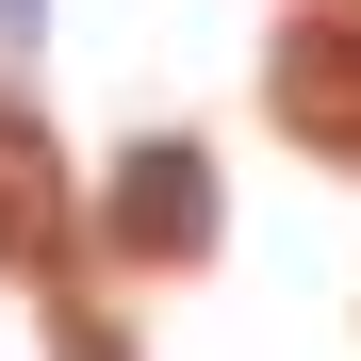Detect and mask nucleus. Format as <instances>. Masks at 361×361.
Wrapping results in <instances>:
<instances>
[{
	"mask_svg": "<svg viewBox=\"0 0 361 361\" xmlns=\"http://www.w3.org/2000/svg\"><path fill=\"white\" fill-rule=\"evenodd\" d=\"M115 247L132 263H197L214 247V164L197 148H132L115 164Z\"/></svg>",
	"mask_w": 361,
	"mask_h": 361,
	"instance_id": "1",
	"label": "nucleus"
},
{
	"mask_svg": "<svg viewBox=\"0 0 361 361\" xmlns=\"http://www.w3.org/2000/svg\"><path fill=\"white\" fill-rule=\"evenodd\" d=\"M279 132L361 148V17H295L279 33Z\"/></svg>",
	"mask_w": 361,
	"mask_h": 361,
	"instance_id": "2",
	"label": "nucleus"
},
{
	"mask_svg": "<svg viewBox=\"0 0 361 361\" xmlns=\"http://www.w3.org/2000/svg\"><path fill=\"white\" fill-rule=\"evenodd\" d=\"M66 247V180H49V132L0 99V263H49Z\"/></svg>",
	"mask_w": 361,
	"mask_h": 361,
	"instance_id": "3",
	"label": "nucleus"
},
{
	"mask_svg": "<svg viewBox=\"0 0 361 361\" xmlns=\"http://www.w3.org/2000/svg\"><path fill=\"white\" fill-rule=\"evenodd\" d=\"M66 361H115V329H66Z\"/></svg>",
	"mask_w": 361,
	"mask_h": 361,
	"instance_id": "4",
	"label": "nucleus"
}]
</instances>
